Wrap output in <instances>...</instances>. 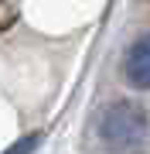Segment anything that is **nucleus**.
<instances>
[{
	"mask_svg": "<svg viewBox=\"0 0 150 154\" xmlns=\"http://www.w3.org/2000/svg\"><path fill=\"white\" fill-rule=\"evenodd\" d=\"M123 72H126L130 86H137V89H150V34L137 38V41L126 48Z\"/></svg>",
	"mask_w": 150,
	"mask_h": 154,
	"instance_id": "f03ea898",
	"label": "nucleus"
},
{
	"mask_svg": "<svg viewBox=\"0 0 150 154\" xmlns=\"http://www.w3.org/2000/svg\"><path fill=\"white\" fill-rule=\"evenodd\" d=\"M147 113L140 110L137 103L130 99H116L109 110L102 113L99 120V137L109 151L116 154H126V151H137L140 144L147 140Z\"/></svg>",
	"mask_w": 150,
	"mask_h": 154,
	"instance_id": "f257e3e1",
	"label": "nucleus"
},
{
	"mask_svg": "<svg viewBox=\"0 0 150 154\" xmlns=\"http://www.w3.org/2000/svg\"><path fill=\"white\" fill-rule=\"evenodd\" d=\"M38 140H41V134H28V137H21L17 144H10L4 154H31L34 147H38Z\"/></svg>",
	"mask_w": 150,
	"mask_h": 154,
	"instance_id": "7ed1b4c3",
	"label": "nucleus"
}]
</instances>
